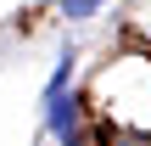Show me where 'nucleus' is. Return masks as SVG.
<instances>
[{
    "label": "nucleus",
    "mask_w": 151,
    "mask_h": 146,
    "mask_svg": "<svg viewBox=\"0 0 151 146\" xmlns=\"http://www.w3.org/2000/svg\"><path fill=\"white\" fill-rule=\"evenodd\" d=\"M106 0H62V17H73V23H84V17H95Z\"/></svg>",
    "instance_id": "2"
},
{
    "label": "nucleus",
    "mask_w": 151,
    "mask_h": 146,
    "mask_svg": "<svg viewBox=\"0 0 151 146\" xmlns=\"http://www.w3.org/2000/svg\"><path fill=\"white\" fill-rule=\"evenodd\" d=\"M129 146H151V135H134V141H129Z\"/></svg>",
    "instance_id": "3"
},
{
    "label": "nucleus",
    "mask_w": 151,
    "mask_h": 146,
    "mask_svg": "<svg viewBox=\"0 0 151 146\" xmlns=\"http://www.w3.org/2000/svg\"><path fill=\"white\" fill-rule=\"evenodd\" d=\"M45 135L62 141V146H78V141H84V107H78L73 90L56 96V101H45Z\"/></svg>",
    "instance_id": "1"
}]
</instances>
